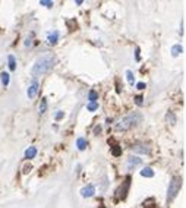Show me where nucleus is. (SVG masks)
I'll return each mask as SVG.
<instances>
[{"label": "nucleus", "instance_id": "f257e3e1", "mask_svg": "<svg viewBox=\"0 0 186 208\" xmlns=\"http://www.w3.org/2000/svg\"><path fill=\"white\" fill-rule=\"evenodd\" d=\"M56 63V56L51 53H44L43 56H40L35 63L33 66V75L34 76H38V75H43L45 72H48Z\"/></svg>", "mask_w": 186, "mask_h": 208}, {"label": "nucleus", "instance_id": "f03ea898", "mask_svg": "<svg viewBox=\"0 0 186 208\" xmlns=\"http://www.w3.org/2000/svg\"><path fill=\"white\" fill-rule=\"evenodd\" d=\"M141 120H142V116L139 113H129L128 116L122 117L120 120L116 123L114 129L119 132H126L132 129V128H135L138 123H141Z\"/></svg>", "mask_w": 186, "mask_h": 208}, {"label": "nucleus", "instance_id": "7ed1b4c3", "mask_svg": "<svg viewBox=\"0 0 186 208\" xmlns=\"http://www.w3.org/2000/svg\"><path fill=\"white\" fill-rule=\"evenodd\" d=\"M180 188H182V177L180 176H173L170 183H169V189H167V204L172 202L177 194L180 192Z\"/></svg>", "mask_w": 186, "mask_h": 208}, {"label": "nucleus", "instance_id": "20e7f679", "mask_svg": "<svg viewBox=\"0 0 186 208\" xmlns=\"http://www.w3.org/2000/svg\"><path fill=\"white\" fill-rule=\"evenodd\" d=\"M129 188H131V177H126V180L122 182V185L117 188V191H116V194H114V199H116V201H123L125 198L128 197Z\"/></svg>", "mask_w": 186, "mask_h": 208}, {"label": "nucleus", "instance_id": "39448f33", "mask_svg": "<svg viewBox=\"0 0 186 208\" xmlns=\"http://www.w3.org/2000/svg\"><path fill=\"white\" fill-rule=\"evenodd\" d=\"M131 150L133 153H139V154H150L151 153V148L147 145V144H135L132 145Z\"/></svg>", "mask_w": 186, "mask_h": 208}, {"label": "nucleus", "instance_id": "423d86ee", "mask_svg": "<svg viewBox=\"0 0 186 208\" xmlns=\"http://www.w3.org/2000/svg\"><path fill=\"white\" fill-rule=\"evenodd\" d=\"M94 194H95V188H94V185H87L85 188L81 189V195H82V198H91Z\"/></svg>", "mask_w": 186, "mask_h": 208}, {"label": "nucleus", "instance_id": "0eeeda50", "mask_svg": "<svg viewBox=\"0 0 186 208\" xmlns=\"http://www.w3.org/2000/svg\"><path fill=\"white\" fill-rule=\"evenodd\" d=\"M37 92H38V82L34 81L31 84V87L28 88V91H26V95H28V98H34L37 95Z\"/></svg>", "mask_w": 186, "mask_h": 208}, {"label": "nucleus", "instance_id": "6e6552de", "mask_svg": "<svg viewBox=\"0 0 186 208\" xmlns=\"http://www.w3.org/2000/svg\"><path fill=\"white\" fill-rule=\"evenodd\" d=\"M142 164V160L138 158V157H129L128 158V167L132 169V167H136V166H141Z\"/></svg>", "mask_w": 186, "mask_h": 208}, {"label": "nucleus", "instance_id": "1a4fd4ad", "mask_svg": "<svg viewBox=\"0 0 186 208\" xmlns=\"http://www.w3.org/2000/svg\"><path fill=\"white\" fill-rule=\"evenodd\" d=\"M35 155H37V148L35 147H28L25 150V158L26 160H33Z\"/></svg>", "mask_w": 186, "mask_h": 208}, {"label": "nucleus", "instance_id": "9d476101", "mask_svg": "<svg viewBox=\"0 0 186 208\" xmlns=\"http://www.w3.org/2000/svg\"><path fill=\"white\" fill-rule=\"evenodd\" d=\"M76 147H78V150H79V151L87 150V147H88L87 139H85V138H78V139H76Z\"/></svg>", "mask_w": 186, "mask_h": 208}, {"label": "nucleus", "instance_id": "9b49d317", "mask_svg": "<svg viewBox=\"0 0 186 208\" xmlns=\"http://www.w3.org/2000/svg\"><path fill=\"white\" fill-rule=\"evenodd\" d=\"M141 176H142V177L151 179V177H154V170L151 167H144L142 170H141Z\"/></svg>", "mask_w": 186, "mask_h": 208}, {"label": "nucleus", "instance_id": "f8f14e48", "mask_svg": "<svg viewBox=\"0 0 186 208\" xmlns=\"http://www.w3.org/2000/svg\"><path fill=\"white\" fill-rule=\"evenodd\" d=\"M59 31H53V33L48 34V37H47V40H48V43L50 44H56L57 43V40H59Z\"/></svg>", "mask_w": 186, "mask_h": 208}, {"label": "nucleus", "instance_id": "ddd939ff", "mask_svg": "<svg viewBox=\"0 0 186 208\" xmlns=\"http://www.w3.org/2000/svg\"><path fill=\"white\" fill-rule=\"evenodd\" d=\"M182 51H183V47H182L180 44H175V45L172 47V56H173V57H177L179 54H182Z\"/></svg>", "mask_w": 186, "mask_h": 208}, {"label": "nucleus", "instance_id": "4468645a", "mask_svg": "<svg viewBox=\"0 0 186 208\" xmlns=\"http://www.w3.org/2000/svg\"><path fill=\"white\" fill-rule=\"evenodd\" d=\"M45 111H47V98H45V97H43V98H41V101H40L38 113H40V114H44Z\"/></svg>", "mask_w": 186, "mask_h": 208}, {"label": "nucleus", "instance_id": "2eb2a0df", "mask_svg": "<svg viewBox=\"0 0 186 208\" xmlns=\"http://www.w3.org/2000/svg\"><path fill=\"white\" fill-rule=\"evenodd\" d=\"M0 79H2L3 87H8V85H9V82H11V75H9L8 72H3V73L0 75Z\"/></svg>", "mask_w": 186, "mask_h": 208}, {"label": "nucleus", "instance_id": "dca6fc26", "mask_svg": "<svg viewBox=\"0 0 186 208\" xmlns=\"http://www.w3.org/2000/svg\"><path fill=\"white\" fill-rule=\"evenodd\" d=\"M88 100H89V103H97V100H98V92L94 91V89H91V91L88 92Z\"/></svg>", "mask_w": 186, "mask_h": 208}, {"label": "nucleus", "instance_id": "f3484780", "mask_svg": "<svg viewBox=\"0 0 186 208\" xmlns=\"http://www.w3.org/2000/svg\"><path fill=\"white\" fill-rule=\"evenodd\" d=\"M8 63H9V69L11 70L16 69V59H15V56H12V54L8 56Z\"/></svg>", "mask_w": 186, "mask_h": 208}, {"label": "nucleus", "instance_id": "a211bd4d", "mask_svg": "<svg viewBox=\"0 0 186 208\" xmlns=\"http://www.w3.org/2000/svg\"><path fill=\"white\" fill-rule=\"evenodd\" d=\"M111 154H113L114 157H119V155L122 154V147H119V145L111 147Z\"/></svg>", "mask_w": 186, "mask_h": 208}, {"label": "nucleus", "instance_id": "6ab92c4d", "mask_svg": "<svg viewBox=\"0 0 186 208\" xmlns=\"http://www.w3.org/2000/svg\"><path fill=\"white\" fill-rule=\"evenodd\" d=\"M126 79H128V82L133 85V82H135V76H133V72L132 70H126Z\"/></svg>", "mask_w": 186, "mask_h": 208}, {"label": "nucleus", "instance_id": "aec40b11", "mask_svg": "<svg viewBox=\"0 0 186 208\" xmlns=\"http://www.w3.org/2000/svg\"><path fill=\"white\" fill-rule=\"evenodd\" d=\"M98 109V103H88L87 104V110L88 111H95Z\"/></svg>", "mask_w": 186, "mask_h": 208}, {"label": "nucleus", "instance_id": "412c9836", "mask_svg": "<svg viewBox=\"0 0 186 208\" xmlns=\"http://www.w3.org/2000/svg\"><path fill=\"white\" fill-rule=\"evenodd\" d=\"M167 122H170L172 125L176 123V117H175V114H173V111H169L167 113Z\"/></svg>", "mask_w": 186, "mask_h": 208}, {"label": "nucleus", "instance_id": "4be33fe9", "mask_svg": "<svg viewBox=\"0 0 186 208\" xmlns=\"http://www.w3.org/2000/svg\"><path fill=\"white\" fill-rule=\"evenodd\" d=\"M144 208H154V199L153 198H150V199H147V201L144 202Z\"/></svg>", "mask_w": 186, "mask_h": 208}, {"label": "nucleus", "instance_id": "5701e85b", "mask_svg": "<svg viewBox=\"0 0 186 208\" xmlns=\"http://www.w3.org/2000/svg\"><path fill=\"white\" fill-rule=\"evenodd\" d=\"M40 5L45 8H53V2L51 0H40Z\"/></svg>", "mask_w": 186, "mask_h": 208}, {"label": "nucleus", "instance_id": "b1692460", "mask_svg": "<svg viewBox=\"0 0 186 208\" xmlns=\"http://www.w3.org/2000/svg\"><path fill=\"white\" fill-rule=\"evenodd\" d=\"M135 103H136L138 106H144V97L142 95H136V97H135Z\"/></svg>", "mask_w": 186, "mask_h": 208}, {"label": "nucleus", "instance_id": "393cba45", "mask_svg": "<svg viewBox=\"0 0 186 208\" xmlns=\"http://www.w3.org/2000/svg\"><path fill=\"white\" fill-rule=\"evenodd\" d=\"M135 60H136V62H139V60H141V56H139V47H136V48H135Z\"/></svg>", "mask_w": 186, "mask_h": 208}, {"label": "nucleus", "instance_id": "a878e982", "mask_svg": "<svg viewBox=\"0 0 186 208\" xmlns=\"http://www.w3.org/2000/svg\"><path fill=\"white\" fill-rule=\"evenodd\" d=\"M63 116H65V113H63V111H57V113L54 114V119H56V120H60Z\"/></svg>", "mask_w": 186, "mask_h": 208}, {"label": "nucleus", "instance_id": "bb28decb", "mask_svg": "<svg viewBox=\"0 0 186 208\" xmlns=\"http://www.w3.org/2000/svg\"><path fill=\"white\" fill-rule=\"evenodd\" d=\"M136 88H138V89H141V91H142V89H145V88H147V85H145V84H144V82H138V84H136Z\"/></svg>", "mask_w": 186, "mask_h": 208}, {"label": "nucleus", "instance_id": "cd10ccee", "mask_svg": "<svg viewBox=\"0 0 186 208\" xmlns=\"http://www.w3.org/2000/svg\"><path fill=\"white\" fill-rule=\"evenodd\" d=\"M31 169H33V166L28 164L26 167H25V169H23V173H29V172H31Z\"/></svg>", "mask_w": 186, "mask_h": 208}, {"label": "nucleus", "instance_id": "c85d7f7f", "mask_svg": "<svg viewBox=\"0 0 186 208\" xmlns=\"http://www.w3.org/2000/svg\"><path fill=\"white\" fill-rule=\"evenodd\" d=\"M101 132V128L100 126H95V129H94V133H100Z\"/></svg>", "mask_w": 186, "mask_h": 208}, {"label": "nucleus", "instance_id": "c756f323", "mask_svg": "<svg viewBox=\"0 0 186 208\" xmlns=\"http://www.w3.org/2000/svg\"><path fill=\"white\" fill-rule=\"evenodd\" d=\"M25 45L28 47V45H31V38H26V41H25Z\"/></svg>", "mask_w": 186, "mask_h": 208}, {"label": "nucleus", "instance_id": "7c9ffc66", "mask_svg": "<svg viewBox=\"0 0 186 208\" xmlns=\"http://www.w3.org/2000/svg\"><path fill=\"white\" fill-rule=\"evenodd\" d=\"M75 3H76L78 6H81V5H82V3H84V2H82V0H76V2H75Z\"/></svg>", "mask_w": 186, "mask_h": 208}]
</instances>
